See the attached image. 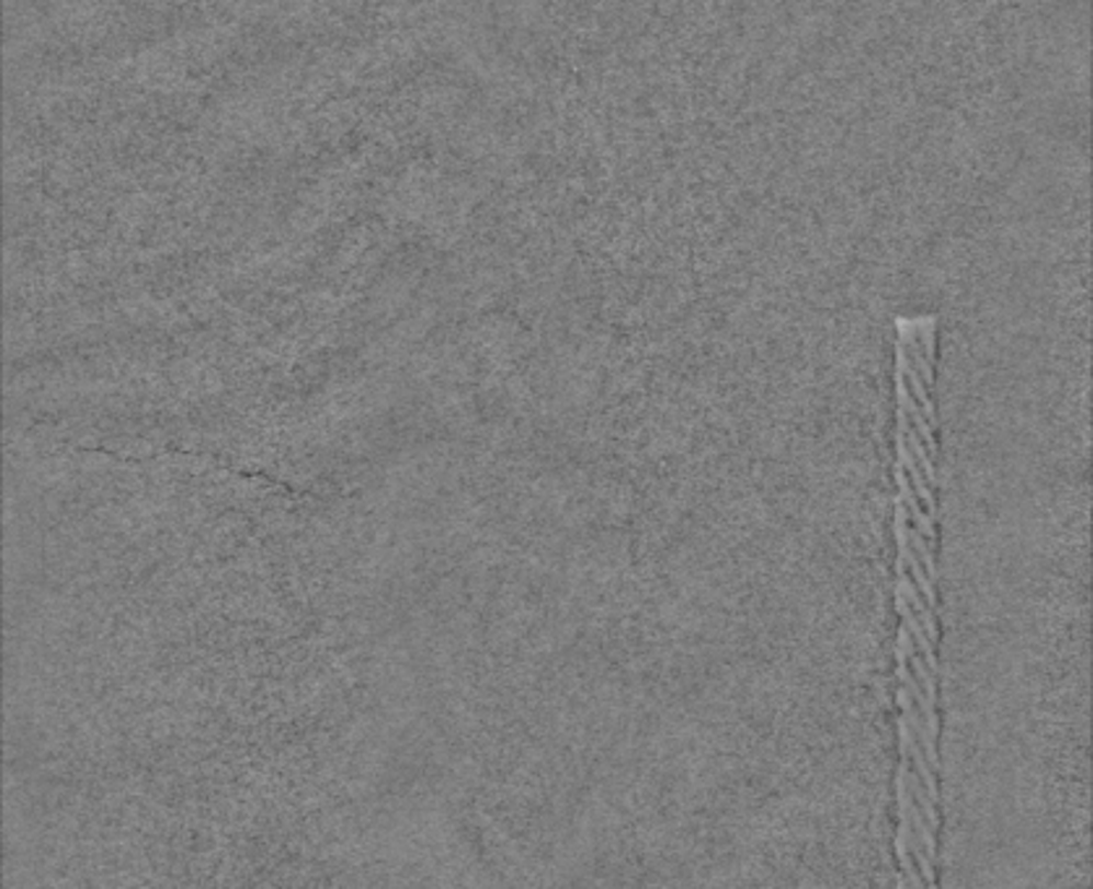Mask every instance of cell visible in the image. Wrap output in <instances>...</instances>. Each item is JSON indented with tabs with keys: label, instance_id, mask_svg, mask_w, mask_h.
Returning a JSON list of instances; mask_svg holds the SVG:
<instances>
[{
	"label": "cell",
	"instance_id": "6da1fadb",
	"mask_svg": "<svg viewBox=\"0 0 1093 889\" xmlns=\"http://www.w3.org/2000/svg\"><path fill=\"white\" fill-rule=\"evenodd\" d=\"M898 645H903V652H906V658H909V665L913 668V675L919 679V684H924L926 709L921 718L926 720V730H930L932 739L937 741V728H940V720H937V675H934L930 668H926L924 658H921V654L913 650V637H911L909 626L906 624H900Z\"/></svg>",
	"mask_w": 1093,
	"mask_h": 889
}]
</instances>
